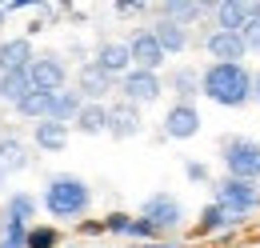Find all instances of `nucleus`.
Instances as JSON below:
<instances>
[{"label": "nucleus", "mask_w": 260, "mask_h": 248, "mask_svg": "<svg viewBox=\"0 0 260 248\" xmlns=\"http://www.w3.org/2000/svg\"><path fill=\"white\" fill-rule=\"evenodd\" d=\"M92 200H96L92 184L84 176H76V172H52L44 180V188H40V208H44V216L52 224H80V220H88Z\"/></svg>", "instance_id": "f257e3e1"}, {"label": "nucleus", "mask_w": 260, "mask_h": 248, "mask_svg": "<svg viewBox=\"0 0 260 248\" xmlns=\"http://www.w3.org/2000/svg\"><path fill=\"white\" fill-rule=\"evenodd\" d=\"M252 80L256 72L248 64H204L200 68V96L216 108H248L252 104Z\"/></svg>", "instance_id": "f03ea898"}, {"label": "nucleus", "mask_w": 260, "mask_h": 248, "mask_svg": "<svg viewBox=\"0 0 260 248\" xmlns=\"http://www.w3.org/2000/svg\"><path fill=\"white\" fill-rule=\"evenodd\" d=\"M220 164H224V176L260 184V140H252V136H224L220 140Z\"/></svg>", "instance_id": "7ed1b4c3"}, {"label": "nucleus", "mask_w": 260, "mask_h": 248, "mask_svg": "<svg viewBox=\"0 0 260 248\" xmlns=\"http://www.w3.org/2000/svg\"><path fill=\"white\" fill-rule=\"evenodd\" d=\"M212 204H220L224 212L248 220L260 212V184L236 180V176H220V180H212Z\"/></svg>", "instance_id": "20e7f679"}, {"label": "nucleus", "mask_w": 260, "mask_h": 248, "mask_svg": "<svg viewBox=\"0 0 260 248\" xmlns=\"http://www.w3.org/2000/svg\"><path fill=\"white\" fill-rule=\"evenodd\" d=\"M140 216L152 220V228L160 232L164 240H172V236L184 228V204H180V196H172V192H152V196L140 200Z\"/></svg>", "instance_id": "39448f33"}, {"label": "nucleus", "mask_w": 260, "mask_h": 248, "mask_svg": "<svg viewBox=\"0 0 260 248\" xmlns=\"http://www.w3.org/2000/svg\"><path fill=\"white\" fill-rule=\"evenodd\" d=\"M244 224H248V220L232 216V212H224L220 204H212V200H208V204L200 208L196 224H192V236H196V240H216V244H228Z\"/></svg>", "instance_id": "423d86ee"}, {"label": "nucleus", "mask_w": 260, "mask_h": 248, "mask_svg": "<svg viewBox=\"0 0 260 248\" xmlns=\"http://www.w3.org/2000/svg\"><path fill=\"white\" fill-rule=\"evenodd\" d=\"M164 96V76L160 72H144V68H132L128 76H120L116 84V100L136 104V108H148Z\"/></svg>", "instance_id": "0eeeda50"}, {"label": "nucleus", "mask_w": 260, "mask_h": 248, "mask_svg": "<svg viewBox=\"0 0 260 248\" xmlns=\"http://www.w3.org/2000/svg\"><path fill=\"white\" fill-rule=\"evenodd\" d=\"M28 80L36 92H60L68 88V60L60 52H36V60L28 64Z\"/></svg>", "instance_id": "6e6552de"}, {"label": "nucleus", "mask_w": 260, "mask_h": 248, "mask_svg": "<svg viewBox=\"0 0 260 248\" xmlns=\"http://www.w3.org/2000/svg\"><path fill=\"white\" fill-rule=\"evenodd\" d=\"M200 48L212 56V64H244V56H248L240 32H220V28L204 32V36H200Z\"/></svg>", "instance_id": "1a4fd4ad"}, {"label": "nucleus", "mask_w": 260, "mask_h": 248, "mask_svg": "<svg viewBox=\"0 0 260 248\" xmlns=\"http://www.w3.org/2000/svg\"><path fill=\"white\" fill-rule=\"evenodd\" d=\"M212 28L220 32H244V24L260 16V0H220V4H212Z\"/></svg>", "instance_id": "9d476101"}, {"label": "nucleus", "mask_w": 260, "mask_h": 248, "mask_svg": "<svg viewBox=\"0 0 260 248\" xmlns=\"http://www.w3.org/2000/svg\"><path fill=\"white\" fill-rule=\"evenodd\" d=\"M200 108L196 104H180V100H172L168 104V112H164V120H160V128H164V136L168 140H192L196 132H200Z\"/></svg>", "instance_id": "9b49d317"}, {"label": "nucleus", "mask_w": 260, "mask_h": 248, "mask_svg": "<svg viewBox=\"0 0 260 248\" xmlns=\"http://www.w3.org/2000/svg\"><path fill=\"white\" fill-rule=\"evenodd\" d=\"M128 52H132V68H144V72H164V64H168V56H164V48L156 44V36H152V28H136L128 36Z\"/></svg>", "instance_id": "f8f14e48"}, {"label": "nucleus", "mask_w": 260, "mask_h": 248, "mask_svg": "<svg viewBox=\"0 0 260 248\" xmlns=\"http://www.w3.org/2000/svg\"><path fill=\"white\" fill-rule=\"evenodd\" d=\"M92 64H96L104 76L120 80L132 72V52H128V40H100L96 52H92Z\"/></svg>", "instance_id": "ddd939ff"}, {"label": "nucleus", "mask_w": 260, "mask_h": 248, "mask_svg": "<svg viewBox=\"0 0 260 248\" xmlns=\"http://www.w3.org/2000/svg\"><path fill=\"white\" fill-rule=\"evenodd\" d=\"M116 84H120V80L104 76V72H100V68H96L92 60L76 68V92L84 96L88 104H108V96L116 92Z\"/></svg>", "instance_id": "4468645a"}, {"label": "nucleus", "mask_w": 260, "mask_h": 248, "mask_svg": "<svg viewBox=\"0 0 260 248\" xmlns=\"http://www.w3.org/2000/svg\"><path fill=\"white\" fill-rule=\"evenodd\" d=\"M144 132V108L124 104V100H112L108 104V136L112 140H132Z\"/></svg>", "instance_id": "2eb2a0df"}, {"label": "nucleus", "mask_w": 260, "mask_h": 248, "mask_svg": "<svg viewBox=\"0 0 260 248\" xmlns=\"http://www.w3.org/2000/svg\"><path fill=\"white\" fill-rule=\"evenodd\" d=\"M164 92H172V100H180V104H196V96H200V68L176 64L164 76Z\"/></svg>", "instance_id": "dca6fc26"}, {"label": "nucleus", "mask_w": 260, "mask_h": 248, "mask_svg": "<svg viewBox=\"0 0 260 248\" xmlns=\"http://www.w3.org/2000/svg\"><path fill=\"white\" fill-rule=\"evenodd\" d=\"M208 12H212V4H200V0H164V4H156V16H164V20H172V24H180L188 32Z\"/></svg>", "instance_id": "f3484780"}, {"label": "nucleus", "mask_w": 260, "mask_h": 248, "mask_svg": "<svg viewBox=\"0 0 260 248\" xmlns=\"http://www.w3.org/2000/svg\"><path fill=\"white\" fill-rule=\"evenodd\" d=\"M32 60H36V48H32L28 36L0 40V76H4V72H28Z\"/></svg>", "instance_id": "a211bd4d"}, {"label": "nucleus", "mask_w": 260, "mask_h": 248, "mask_svg": "<svg viewBox=\"0 0 260 248\" xmlns=\"http://www.w3.org/2000/svg\"><path fill=\"white\" fill-rule=\"evenodd\" d=\"M148 28H152V36H156V44L164 48V56H180V52L192 48V32L180 28V24H172V20H164V16H156Z\"/></svg>", "instance_id": "6ab92c4d"}, {"label": "nucleus", "mask_w": 260, "mask_h": 248, "mask_svg": "<svg viewBox=\"0 0 260 248\" xmlns=\"http://www.w3.org/2000/svg\"><path fill=\"white\" fill-rule=\"evenodd\" d=\"M0 216L4 220H16V224H28L32 228L36 224V216H40V196L36 192H8L4 196V208H0Z\"/></svg>", "instance_id": "aec40b11"}, {"label": "nucleus", "mask_w": 260, "mask_h": 248, "mask_svg": "<svg viewBox=\"0 0 260 248\" xmlns=\"http://www.w3.org/2000/svg\"><path fill=\"white\" fill-rule=\"evenodd\" d=\"M68 140H72V128L68 124H56V120L32 124V148H40V152H64Z\"/></svg>", "instance_id": "412c9836"}, {"label": "nucleus", "mask_w": 260, "mask_h": 248, "mask_svg": "<svg viewBox=\"0 0 260 248\" xmlns=\"http://www.w3.org/2000/svg\"><path fill=\"white\" fill-rule=\"evenodd\" d=\"M28 164H32L28 144H24L20 136H12V132H0V168H4L8 176H16V172H24Z\"/></svg>", "instance_id": "4be33fe9"}, {"label": "nucleus", "mask_w": 260, "mask_h": 248, "mask_svg": "<svg viewBox=\"0 0 260 248\" xmlns=\"http://www.w3.org/2000/svg\"><path fill=\"white\" fill-rule=\"evenodd\" d=\"M80 108H84V96L76 92V88H60V92H52V104H48V120L56 124H68L80 116Z\"/></svg>", "instance_id": "5701e85b"}, {"label": "nucleus", "mask_w": 260, "mask_h": 248, "mask_svg": "<svg viewBox=\"0 0 260 248\" xmlns=\"http://www.w3.org/2000/svg\"><path fill=\"white\" fill-rule=\"evenodd\" d=\"M72 128H76L80 136H108V104H88V100H84V108H80V116L72 120Z\"/></svg>", "instance_id": "b1692460"}, {"label": "nucleus", "mask_w": 260, "mask_h": 248, "mask_svg": "<svg viewBox=\"0 0 260 248\" xmlns=\"http://www.w3.org/2000/svg\"><path fill=\"white\" fill-rule=\"evenodd\" d=\"M24 248H64V232L52 220H36L24 236Z\"/></svg>", "instance_id": "393cba45"}, {"label": "nucleus", "mask_w": 260, "mask_h": 248, "mask_svg": "<svg viewBox=\"0 0 260 248\" xmlns=\"http://www.w3.org/2000/svg\"><path fill=\"white\" fill-rule=\"evenodd\" d=\"M28 92H36L32 80H28V72H4V76H0V100H4L8 108H16Z\"/></svg>", "instance_id": "a878e982"}, {"label": "nucleus", "mask_w": 260, "mask_h": 248, "mask_svg": "<svg viewBox=\"0 0 260 248\" xmlns=\"http://www.w3.org/2000/svg\"><path fill=\"white\" fill-rule=\"evenodd\" d=\"M48 104H52V92H28L12 112L28 124H40V120H48Z\"/></svg>", "instance_id": "bb28decb"}, {"label": "nucleus", "mask_w": 260, "mask_h": 248, "mask_svg": "<svg viewBox=\"0 0 260 248\" xmlns=\"http://www.w3.org/2000/svg\"><path fill=\"white\" fill-rule=\"evenodd\" d=\"M24 236H28V224L4 220V232H0V248H24Z\"/></svg>", "instance_id": "cd10ccee"}, {"label": "nucleus", "mask_w": 260, "mask_h": 248, "mask_svg": "<svg viewBox=\"0 0 260 248\" xmlns=\"http://www.w3.org/2000/svg\"><path fill=\"white\" fill-rule=\"evenodd\" d=\"M240 40H244V48H248V56H260V16H252L244 32H240Z\"/></svg>", "instance_id": "c85d7f7f"}, {"label": "nucleus", "mask_w": 260, "mask_h": 248, "mask_svg": "<svg viewBox=\"0 0 260 248\" xmlns=\"http://www.w3.org/2000/svg\"><path fill=\"white\" fill-rule=\"evenodd\" d=\"M184 176H188L192 184H208V180H212L208 164H200V160H188V164H184Z\"/></svg>", "instance_id": "c756f323"}, {"label": "nucleus", "mask_w": 260, "mask_h": 248, "mask_svg": "<svg viewBox=\"0 0 260 248\" xmlns=\"http://www.w3.org/2000/svg\"><path fill=\"white\" fill-rule=\"evenodd\" d=\"M76 232H80V236H104V220H80Z\"/></svg>", "instance_id": "7c9ffc66"}, {"label": "nucleus", "mask_w": 260, "mask_h": 248, "mask_svg": "<svg viewBox=\"0 0 260 248\" xmlns=\"http://www.w3.org/2000/svg\"><path fill=\"white\" fill-rule=\"evenodd\" d=\"M252 104H260V68H256V80H252Z\"/></svg>", "instance_id": "2f4dec72"}, {"label": "nucleus", "mask_w": 260, "mask_h": 248, "mask_svg": "<svg viewBox=\"0 0 260 248\" xmlns=\"http://www.w3.org/2000/svg\"><path fill=\"white\" fill-rule=\"evenodd\" d=\"M8 180H12V176H8V172H4V168H0V188L8 184Z\"/></svg>", "instance_id": "473e14b6"}, {"label": "nucleus", "mask_w": 260, "mask_h": 248, "mask_svg": "<svg viewBox=\"0 0 260 248\" xmlns=\"http://www.w3.org/2000/svg\"><path fill=\"white\" fill-rule=\"evenodd\" d=\"M64 248H92V244H80V240H72V244H64Z\"/></svg>", "instance_id": "72a5a7b5"}, {"label": "nucleus", "mask_w": 260, "mask_h": 248, "mask_svg": "<svg viewBox=\"0 0 260 248\" xmlns=\"http://www.w3.org/2000/svg\"><path fill=\"white\" fill-rule=\"evenodd\" d=\"M4 20H8V12H4V4H0V28H4Z\"/></svg>", "instance_id": "f704fd0d"}, {"label": "nucleus", "mask_w": 260, "mask_h": 248, "mask_svg": "<svg viewBox=\"0 0 260 248\" xmlns=\"http://www.w3.org/2000/svg\"><path fill=\"white\" fill-rule=\"evenodd\" d=\"M92 248H116V244H92Z\"/></svg>", "instance_id": "c9c22d12"}, {"label": "nucleus", "mask_w": 260, "mask_h": 248, "mask_svg": "<svg viewBox=\"0 0 260 248\" xmlns=\"http://www.w3.org/2000/svg\"><path fill=\"white\" fill-rule=\"evenodd\" d=\"M128 248H148V244H128Z\"/></svg>", "instance_id": "e433bc0d"}, {"label": "nucleus", "mask_w": 260, "mask_h": 248, "mask_svg": "<svg viewBox=\"0 0 260 248\" xmlns=\"http://www.w3.org/2000/svg\"><path fill=\"white\" fill-rule=\"evenodd\" d=\"M188 248H208V244H188Z\"/></svg>", "instance_id": "4c0bfd02"}, {"label": "nucleus", "mask_w": 260, "mask_h": 248, "mask_svg": "<svg viewBox=\"0 0 260 248\" xmlns=\"http://www.w3.org/2000/svg\"><path fill=\"white\" fill-rule=\"evenodd\" d=\"M0 232H4V216H0Z\"/></svg>", "instance_id": "58836bf2"}, {"label": "nucleus", "mask_w": 260, "mask_h": 248, "mask_svg": "<svg viewBox=\"0 0 260 248\" xmlns=\"http://www.w3.org/2000/svg\"><path fill=\"white\" fill-rule=\"evenodd\" d=\"M256 232H260V220H256Z\"/></svg>", "instance_id": "ea45409f"}]
</instances>
